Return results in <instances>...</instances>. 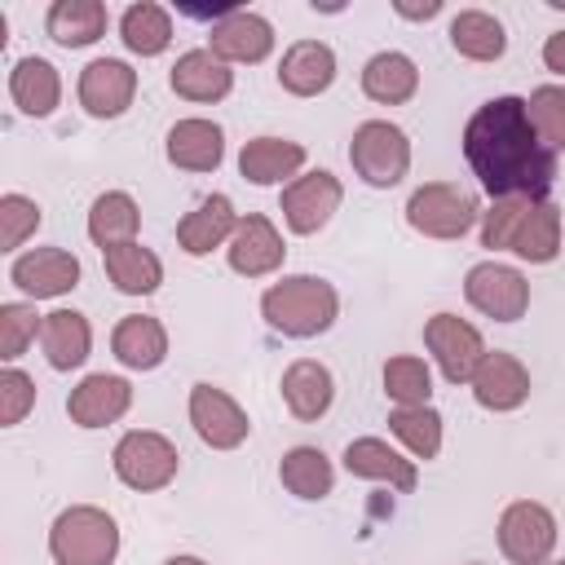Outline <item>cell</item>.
<instances>
[{"mask_svg": "<svg viewBox=\"0 0 565 565\" xmlns=\"http://www.w3.org/2000/svg\"><path fill=\"white\" fill-rule=\"evenodd\" d=\"M463 159L490 199H547L556 181V150L530 124L525 97H490L463 124Z\"/></svg>", "mask_w": 565, "mask_h": 565, "instance_id": "6da1fadb", "label": "cell"}, {"mask_svg": "<svg viewBox=\"0 0 565 565\" xmlns=\"http://www.w3.org/2000/svg\"><path fill=\"white\" fill-rule=\"evenodd\" d=\"M335 313H340V296L318 274H287V278L269 282L260 296V318L278 335H291V340H313V335L331 331Z\"/></svg>", "mask_w": 565, "mask_h": 565, "instance_id": "7a4b0ae2", "label": "cell"}, {"mask_svg": "<svg viewBox=\"0 0 565 565\" xmlns=\"http://www.w3.org/2000/svg\"><path fill=\"white\" fill-rule=\"evenodd\" d=\"M49 556L53 565H115L119 556V525L97 503H71L49 525Z\"/></svg>", "mask_w": 565, "mask_h": 565, "instance_id": "3957f363", "label": "cell"}, {"mask_svg": "<svg viewBox=\"0 0 565 565\" xmlns=\"http://www.w3.org/2000/svg\"><path fill=\"white\" fill-rule=\"evenodd\" d=\"M477 216H481L477 194L455 181H428L406 199V225L424 238H441V243L463 238L477 225Z\"/></svg>", "mask_w": 565, "mask_h": 565, "instance_id": "277c9868", "label": "cell"}, {"mask_svg": "<svg viewBox=\"0 0 565 565\" xmlns=\"http://www.w3.org/2000/svg\"><path fill=\"white\" fill-rule=\"evenodd\" d=\"M349 163L353 172L375 185V190H393L406 168H411V141L397 124L388 119H366L353 128V141H349Z\"/></svg>", "mask_w": 565, "mask_h": 565, "instance_id": "5b68a950", "label": "cell"}, {"mask_svg": "<svg viewBox=\"0 0 565 565\" xmlns=\"http://www.w3.org/2000/svg\"><path fill=\"white\" fill-rule=\"evenodd\" d=\"M177 463H181L177 446H172L163 433H154V428H132V433H124V437L115 441V450H110L115 477H119L128 490H141V494L163 490V486L177 477Z\"/></svg>", "mask_w": 565, "mask_h": 565, "instance_id": "8992f818", "label": "cell"}, {"mask_svg": "<svg viewBox=\"0 0 565 565\" xmlns=\"http://www.w3.org/2000/svg\"><path fill=\"white\" fill-rule=\"evenodd\" d=\"M556 547V516L534 499H516L499 516V552L512 565H547Z\"/></svg>", "mask_w": 565, "mask_h": 565, "instance_id": "52a82bcc", "label": "cell"}, {"mask_svg": "<svg viewBox=\"0 0 565 565\" xmlns=\"http://www.w3.org/2000/svg\"><path fill=\"white\" fill-rule=\"evenodd\" d=\"M463 296L477 313L494 318V322H516L530 309V282L521 269L499 265V260H477L463 274Z\"/></svg>", "mask_w": 565, "mask_h": 565, "instance_id": "ba28073f", "label": "cell"}, {"mask_svg": "<svg viewBox=\"0 0 565 565\" xmlns=\"http://www.w3.org/2000/svg\"><path fill=\"white\" fill-rule=\"evenodd\" d=\"M424 344L437 362V371L450 380V384H472V371L481 366L486 358V340L481 331L459 318V313H433L424 322Z\"/></svg>", "mask_w": 565, "mask_h": 565, "instance_id": "9c48e42d", "label": "cell"}, {"mask_svg": "<svg viewBox=\"0 0 565 565\" xmlns=\"http://www.w3.org/2000/svg\"><path fill=\"white\" fill-rule=\"evenodd\" d=\"M340 199H344L340 177H331L327 168H313V172H300L291 185H282L278 207L291 234H318L340 212Z\"/></svg>", "mask_w": 565, "mask_h": 565, "instance_id": "30bf717a", "label": "cell"}, {"mask_svg": "<svg viewBox=\"0 0 565 565\" xmlns=\"http://www.w3.org/2000/svg\"><path fill=\"white\" fill-rule=\"evenodd\" d=\"M190 424H194L199 441L212 446V450H234L252 433L247 411L216 384H194L190 388Z\"/></svg>", "mask_w": 565, "mask_h": 565, "instance_id": "8fae6325", "label": "cell"}, {"mask_svg": "<svg viewBox=\"0 0 565 565\" xmlns=\"http://www.w3.org/2000/svg\"><path fill=\"white\" fill-rule=\"evenodd\" d=\"M9 282L31 300H53V296H66L79 287V260L66 247H31V252L13 256Z\"/></svg>", "mask_w": 565, "mask_h": 565, "instance_id": "7c38bea8", "label": "cell"}, {"mask_svg": "<svg viewBox=\"0 0 565 565\" xmlns=\"http://www.w3.org/2000/svg\"><path fill=\"white\" fill-rule=\"evenodd\" d=\"M75 93H79V106L93 119H119L137 97V71L119 57H93L79 71Z\"/></svg>", "mask_w": 565, "mask_h": 565, "instance_id": "4fadbf2b", "label": "cell"}, {"mask_svg": "<svg viewBox=\"0 0 565 565\" xmlns=\"http://www.w3.org/2000/svg\"><path fill=\"white\" fill-rule=\"evenodd\" d=\"M282 256H287L282 234H278V225H274L269 216H260V212H247V216L238 221L234 238L225 243V260H230V269L243 274V278H265V274H274V269L282 265Z\"/></svg>", "mask_w": 565, "mask_h": 565, "instance_id": "5bb4252c", "label": "cell"}, {"mask_svg": "<svg viewBox=\"0 0 565 565\" xmlns=\"http://www.w3.org/2000/svg\"><path fill=\"white\" fill-rule=\"evenodd\" d=\"M128 406H132V384L124 375H106V371L84 375L66 397V415L79 428H106V424L124 419Z\"/></svg>", "mask_w": 565, "mask_h": 565, "instance_id": "9a60e30c", "label": "cell"}, {"mask_svg": "<svg viewBox=\"0 0 565 565\" xmlns=\"http://www.w3.org/2000/svg\"><path fill=\"white\" fill-rule=\"evenodd\" d=\"M472 397H477L481 411H494V415L525 406V397H530V371H525V362L512 358V353H503V349H494V353L486 349L481 366L472 371Z\"/></svg>", "mask_w": 565, "mask_h": 565, "instance_id": "2e32d148", "label": "cell"}, {"mask_svg": "<svg viewBox=\"0 0 565 565\" xmlns=\"http://www.w3.org/2000/svg\"><path fill=\"white\" fill-rule=\"evenodd\" d=\"M212 44V53L221 57V62H247V66H256V62H265L269 53H274V26H269V18H260V13H252V9H234V13H225L216 26H212V35H207Z\"/></svg>", "mask_w": 565, "mask_h": 565, "instance_id": "e0dca14e", "label": "cell"}, {"mask_svg": "<svg viewBox=\"0 0 565 565\" xmlns=\"http://www.w3.org/2000/svg\"><path fill=\"white\" fill-rule=\"evenodd\" d=\"M163 150H168V163L181 172H216L225 159V132H221V124L190 115V119H177L168 128Z\"/></svg>", "mask_w": 565, "mask_h": 565, "instance_id": "ac0fdd59", "label": "cell"}, {"mask_svg": "<svg viewBox=\"0 0 565 565\" xmlns=\"http://www.w3.org/2000/svg\"><path fill=\"white\" fill-rule=\"evenodd\" d=\"M344 468L362 481H380V486H393V490H415L419 472H415V459H406L402 450H393L384 437H353L344 446Z\"/></svg>", "mask_w": 565, "mask_h": 565, "instance_id": "d6986e66", "label": "cell"}, {"mask_svg": "<svg viewBox=\"0 0 565 565\" xmlns=\"http://www.w3.org/2000/svg\"><path fill=\"white\" fill-rule=\"evenodd\" d=\"M278 84L291 97H318V93H327L335 84V53H331V44H322V40H296V44H287V53L278 62Z\"/></svg>", "mask_w": 565, "mask_h": 565, "instance_id": "ffe728a7", "label": "cell"}, {"mask_svg": "<svg viewBox=\"0 0 565 565\" xmlns=\"http://www.w3.org/2000/svg\"><path fill=\"white\" fill-rule=\"evenodd\" d=\"M305 168V146L291 137H252L238 150V172L252 185H291Z\"/></svg>", "mask_w": 565, "mask_h": 565, "instance_id": "44dd1931", "label": "cell"}, {"mask_svg": "<svg viewBox=\"0 0 565 565\" xmlns=\"http://www.w3.org/2000/svg\"><path fill=\"white\" fill-rule=\"evenodd\" d=\"M238 212H234V203L225 199V194H207L194 212H185L181 221H177V247L185 252V256H207L212 247H225L230 238H234V230H238Z\"/></svg>", "mask_w": 565, "mask_h": 565, "instance_id": "7402d4cb", "label": "cell"}, {"mask_svg": "<svg viewBox=\"0 0 565 565\" xmlns=\"http://www.w3.org/2000/svg\"><path fill=\"white\" fill-rule=\"evenodd\" d=\"M282 402H287V411L296 415V419H305V424H313V419H322L327 411H331V402H335V380H331V371L318 362V358H296L287 371H282Z\"/></svg>", "mask_w": 565, "mask_h": 565, "instance_id": "603a6c76", "label": "cell"}, {"mask_svg": "<svg viewBox=\"0 0 565 565\" xmlns=\"http://www.w3.org/2000/svg\"><path fill=\"white\" fill-rule=\"evenodd\" d=\"M168 84H172V93L185 97V102H221V97H230V88H234V71H230V62H221L212 49H190V53L177 57Z\"/></svg>", "mask_w": 565, "mask_h": 565, "instance_id": "cb8c5ba5", "label": "cell"}, {"mask_svg": "<svg viewBox=\"0 0 565 565\" xmlns=\"http://www.w3.org/2000/svg\"><path fill=\"white\" fill-rule=\"evenodd\" d=\"M110 353L128 371H154L168 358V331L150 313H128L110 331Z\"/></svg>", "mask_w": 565, "mask_h": 565, "instance_id": "d4e9b609", "label": "cell"}, {"mask_svg": "<svg viewBox=\"0 0 565 565\" xmlns=\"http://www.w3.org/2000/svg\"><path fill=\"white\" fill-rule=\"evenodd\" d=\"M40 349H44V362L53 371H75L88 362V349H93V327L79 309H53L44 313V327H40Z\"/></svg>", "mask_w": 565, "mask_h": 565, "instance_id": "484cf974", "label": "cell"}, {"mask_svg": "<svg viewBox=\"0 0 565 565\" xmlns=\"http://www.w3.org/2000/svg\"><path fill=\"white\" fill-rule=\"evenodd\" d=\"M508 252H516L530 265L556 260V252H561V207L552 199H530L512 238H508Z\"/></svg>", "mask_w": 565, "mask_h": 565, "instance_id": "4316f807", "label": "cell"}, {"mask_svg": "<svg viewBox=\"0 0 565 565\" xmlns=\"http://www.w3.org/2000/svg\"><path fill=\"white\" fill-rule=\"evenodd\" d=\"M106 4L102 0H53L49 13H44V31L53 44L62 49H88L106 35Z\"/></svg>", "mask_w": 565, "mask_h": 565, "instance_id": "83f0119b", "label": "cell"}, {"mask_svg": "<svg viewBox=\"0 0 565 565\" xmlns=\"http://www.w3.org/2000/svg\"><path fill=\"white\" fill-rule=\"evenodd\" d=\"M9 97L31 119L53 115L57 102H62V75H57V66L44 62V57H18L13 71H9Z\"/></svg>", "mask_w": 565, "mask_h": 565, "instance_id": "f1b7e54d", "label": "cell"}, {"mask_svg": "<svg viewBox=\"0 0 565 565\" xmlns=\"http://www.w3.org/2000/svg\"><path fill=\"white\" fill-rule=\"evenodd\" d=\"M362 93L371 102H380V106H402V102H411L419 93V66L406 53L384 49V53L366 57V66H362Z\"/></svg>", "mask_w": 565, "mask_h": 565, "instance_id": "f546056e", "label": "cell"}, {"mask_svg": "<svg viewBox=\"0 0 565 565\" xmlns=\"http://www.w3.org/2000/svg\"><path fill=\"white\" fill-rule=\"evenodd\" d=\"M137 230H141V207L132 194L124 190H106L93 199L88 207V238L110 252V247H124V243H137Z\"/></svg>", "mask_w": 565, "mask_h": 565, "instance_id": "4dcf8cb0", "label": "cell"}, {"mask_svg": "<svg viewBox=\"0 0 565 565\" xmlns=\"http://www.w3.org/2000/svg\"><path fill=\"white\" fill-rule=\"evenodd\" d=\"M450 49L468 62H499L508 53V31L486 9H459L450 18Z\"/></svg>", "mask_w": 565, "mask_h": 565, "instance_id": "1f68e13d", "label": "cell"}, {"mask_svg": "<svg viewBox=\"0 0 565 565\" xmlns=\"http://www.w3.org/2000/svg\"><path fill=\"white\" fill-rule=\"evenodd\" d=\"M102 265H106V278L115 282V291H124V296H150L163 282V260L141 243L102 252Z\"/></svg>", "mask_w": 565, "mask_h": 565, "instance_id": "d6a6232c", "label": "cell"}, {"mask_svg": "<svg viewBox=\"0 0 565 565\" xmlns=\"http://www.w3.org/2000/svg\"><path fill=\"white\" fill-rule=\"evenodd\" d=\"M119 40L137 57H159L172 44V13L163 4H150V0L128 4L119 18Z\"/></svg>", "mask_w": 565, "mask_h": 565, "instance_id": "836d02e7", "label": "cell"}, {"mask_svg": "<svg viewBox=\"0 0 565 565\" xmlns=\"http://www.w3.org/2000/svg\"><path fill=\"white\" fill-rule=\"evenodd\" d=\"M278 481L296 499H327L335 486V468L318 446H291L278 463Z\"/></svg>", "mask_w": 565, "mask_h": 565, "instance_id": "e575fe53", "label": "cell"}, {"mask_svg": "<svg viewBox=\"0 0 565 565\" xmlns=\"http://www.w3.org/2000/svg\"><path fill=\"white\" fill-rule=\"evenodd\" d=\"M388 428L415 459H437L441 455V415L433 406H393Z\"/></svg>", "mask_w": 565, "mask_h": 565, "instance_id": "d590c367", "label": "cell"}, {"mask_svg": "<svg viewBox=\"0 0 565 565\" xmlns=\"http://www.w3.org/2000/svg\"><path fill=\"white\" fill-rule=\"evenodd\" d=\"M384 393L393 406H428L433 393V371L415 353H397L384 362Z\"/></svg>", "mask_w": 565, "mask_h": 565, "instance_id": "8d00e7d4", "label": "cell"}, {"mask_svg": "<svg viewBox=\"0 0 565 565\" xmlns=\"http://www.w3.org/2000/svg\"><path fill=\"white\" fill-rule=\"evenodd\" d=\"M525 110H530V124L543 137V146L565 150V88L561 84H539L525 97Z\"/></svg>", "mask_w": 565, "mask_h": 565, "instance_id": "74e56055", "label": "cell"}, {"mask_svg": "<svg viewBox=\"0 0 565 565\" xmlns=\"http://www.w3.org/2000/svg\"><path fill=\"white\" fill-rule=\"evenodd\" d=\"M40 327H44V313H35V305H22V300L0 305V358L13 366L26 353V344L40 335Z\"/></svg>", "mask_w": 565, "mask_h": 565, "instance_id": "f35d334b", "label": "cell"}, {"mask_svg": "<svg viewBox=\"0 0 565 565\" xmlns=\"http://www.w3.org/2000/svg\"><path fill=\"white\" fill-rule=\"evenodd\" d=\"M40 203L26 194H0V252H18L40 230Z\"/></svg>", "mask_w": 565, "mask_h": 565, "instance_id": "ab89813d", "label": "cell"}, {"mask_svg": "<svg viewBox=\"0 0 565 565\" xmlns=\"http://www.w3.org/2000/svg\"><path fill=\"white\" fill-rule=\"evenodd\" d=\"M35 406V380L18 366H4L0 371V424L13 428L26 419V411Z\"/></svg>", "mask_w": 565, "mask_h": 565, "instance_id": "60d3db41", "label": "cell"}, {"mask_svg": "<svg viewBox=\"0 0 565 565\" xmlns=\"http://www.w3.org/2000/svg\"><path fill=\"white\" fill-rule=\"evenodd\" d=\"M543 66H547L552 75H565V31H552V35L543 40Z\"/></svg>", "mask_w": 565, "mask_h": 565, "instance_id": "b9f144b4", "label": "cell"}, {"mask_svg": "<svg viewBox=\"0 0 565 565\" xmlns=\"http://www.w3.org/2000/svg\"><path fill=\"white\" fill-rule=\"evenodd\" d=\"M393 9H397L402 18H411V22H428V18L441 13V0H424V4H406V0H397Z\"/></svg>", "mask_w": 565, "mask_h": 565, "instance_id": "7bdbcfd3", "label": "cell"}, {"mask_svg": "<svg viewBox=\"0 0 565 565\" xmlns=\"http://www.w3.org/2000/svg\"><path fill=\"white\" fill-rule=\"evenodd\" d=\"M163 565H207V561H199V556H168Z\"/></svg>", "mask_w": 565, "mask_h": 565, "instance_id": "ee69618b", "label": "cell"}, {"mask_svg": "<svg viewBox=\"0 0 565 565\" xmlns=\"http://www.w3.org/2000/svg\"><path fill=\"white\" fill-rule=\"evenodd\" d=\"M552 565H565V556H561V561H552Z\"/></svg>", "mask_w": 565, "mask_h": 565, "instance_id": "f6af8a7d", "label": "cell"}, {"mask_svg": "<svg viewBox=\"0 0 565 565\" xmlns=\"http://www.w3.org/2000/svg\"><path fill=\"white\" fill-rule=\"evenodd\" d=\"M472 565H481V561H472Z\"/></svg>", "mask_w": 565, "mask_h": 565, "instance_id": "bcb514c9", "label": "cell"}]
</instances>
